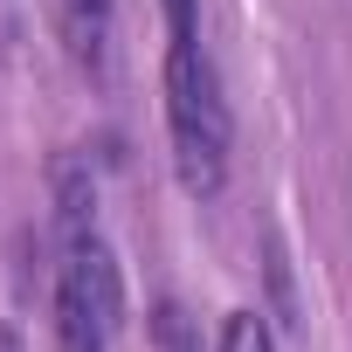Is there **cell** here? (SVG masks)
<instances>
[{"instance_id":"obj_1","label":"cell","mask_w":352,"mask_h":352,"mask_svg":"<svg viewBox=\"0 0 352 352\" xmlns=\"http://www.w3.org/2000/svg\"><path fill=\"white\" fill-rule=\"evenodd\" d=\"M124 270L97 235V194L63 173V249H56V352H118Z\"/></svg>"},{"instance_id":"obj_4","label":"cell","mask_w":352,"mask_h":352,"mask_svg":"<svg viewBox=\"0 0 352 352\" xmlns=\"http://www.w3.org/2000/svg\"><path fill=\"white\" fill-rule=\"evenodd\" d=\"M159 352H201V331L180 304H159Z\"/></svg>"},{"instance_id":"obj_3","label":"cell","mask_w":352,"mask_h":352,"mask_svg":"<svg viewBox=\"0 0 352 352\" xmlns=\"http://www.w3.org/2000/svg\"><path fill=\"white\" fill-rule=\"evenodd\" d=\"M111 28H118V0H56V35H63V49L83 76H104Z\"/></svg>"},{"instance_id":"obj_6","label":"cell","mask_w":352,"mask_h":352,"mask_svg":"<svg viewBox=\"0 0 352 352\" xmlns=\"http://www.w3.org/2000/svg\"><path fill=\"white\" fill-rule=\"evenodd\" d=\"M0 352H28V345H21V331H14V324H0Z\"/></svg>"},{"instance_id":"obj_2","label":"cell","mask_w":352,"mask_h":352,"mask_svg":"<svg viewBox=\"0 0 352 352\" xmlns=\"http://www.w3.org/2000/svg\"><path fill=\"white\" fill-rule=\"evenodd\" d=\"M166 145H173V173L194 201H214L228 187L235 118L221 97V69L201 42H166Z\"/></svg>"},{"instance_id":"obj_5","label":"cell","mask_w":352,"mask_h":352,"mask_svg":"<svg viewBox=\"0 0 352 352\" xmlns=\"http://www.w3.org/2000/svg\"><path fill=\"white\" fill-rule=\"evenodd\" d=\"M166 42H201V0H159Z\"/></svg>"}]
</instances>
